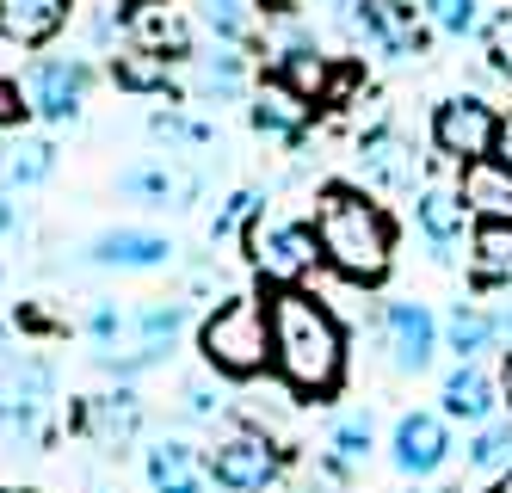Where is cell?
<instances>
[{"label": "cell", "instance_id": "6da1fadb", "mask_svg": "<svg viewBox=\"0 0 512 493\" xmlns=\"http://www.w3.org/2000/svg\"><path fill=\"white\" fill-rule=\"evenodd\" d=\"M266 315H272V370H278V383L290 395H303V401L340 395V383H346V327H340V315L303 284L272 290Z\"/></svg>", "mask_w": 512, "mask_h": 493}, {"label": "cell", "instance_id": "7a4b0ae2", "mask_svg": "<svg viewBox=\"0 0 512 493\" xmlns=\"http://www.w3.org/2000/svg\"><path fill=\"white\" fill-rule=\"evenodd\" d=\"M315 241L321 259L334 265L346 284H383L395 259V222L383 204H371L352 185H327L315 204Z\"/></svg>", "mask_w": 512, "mask_h": 493}, {"label": "cell", "instance_id": "3957f363", "mask_svg": "<svg viewBox=\"0 0 512 493\" xmlns=\"http://www.w3.org/2000/svg\"><path fill=\"white\" fill-rule=\"evenodd\" d=\"M198 352L216 376L229 383H253L260 370H272V315L260 296H229L216 302L198 327Z\"/></svg>", "mask_w": 512, "mask_h": 493}, {"label": "cell", "instance_id": "277c9868", "mask_svg": "<svg viewBox=\"0 0 512 493\" xmlns=\"http://www.w3.org/2000/svg\"><path fill=\"white\" fill-rule=\"evenodd\" d=\"M247 253H253V265H260V278L272 290L303 284L321 265L315 222H253V229H247Z\"/></svg>", "mask_w": 512, "mask_h": 493}, {"label": "cell", "instance_id": "5b68a950", "mask_svg": "<svg viewBox=\"0 0 512 493\" xmlns=\"http://www.w3.org/2000/svg\"><path fill=\"white\" fill-rule=\"evenodd\" d=\"M204 463H210V481L223 487V493H266L284 475V450L266 432L235 426L229 438H216V450H210Z\"/></svg>", "mask_w": 512, "mask_h": 493}, {"label": "cell", "instance_id": "8992f818", "mask_svg": "<svg viewBox=\"0 0 512 493\" xmlns=\"http://www.w3.org/2000/svg\"><path fill=\"white\" fill-rule=\"evenodd\" d=\"M494 142H500V111L488 99H475V93H457L432 111V148L445 161L469 167V161H488L494 155Z\"/></svg>", "mask_w": 512, "mask_h": 493}, {"label": "cell", "instance_id": "52a82bcc", "mask_svg": "<svg viewBox=\"0 0 512 493\" xmlns=\"http://www.w3.org/2000/svg\"><path fill=\"white\" fill-rule=\"evenodd\" d=\"M93 87V68L81 56H38L25 74V105L38 111L44 124H75Z\"/></svg>", "mask_w": 512, "mask_h": 493}, {"label": "cell", "instance_id": "ba28073f", "mask_svg": "<svg viewBox=\"0 0 512 493\" xmlns=\"http://www.w3.org/2000/svg\"><path fill=\"white\" fill-rule=\"evenodd\" d=\"M389 463L408 475V481H426L451 463V420L445 413H432V407H414V413H401L395 432H389Z\"/></svg>", "mask_w": 512, "mask_h": 493}, {"label": "cell", "instance_id": "9c48e42d", "mask_svg": "<svg viewBox=\"0 0 512 493\" xmlns=\"http://www.w3.org/2000/svg\"><path fill=\"white\" fill-rule=\"evenodd\" d=\"M383 346H389V364L401 376L432 370V358H438V321H432L426 302H408V296L389 302V309H383Z\"/></svg>", "mask_w": 512, "mask_h": 493}, {"label": "cell", "instance_id": "30bf717a", "mask_svg": "<svg viewBox=\"0 0 512 493\" xmlns=\"http://www.w3.org/2000/svg\"><path fill=\"white\" fill-rule=\"evenodd\" d=\"M358 31L389 56V62H408L426 50V19L408 7V0H358Z\"/></svg>", "mask_w": 512, "mask_h": 493}, {"label": "cell", "instance_id": "8fae6325", "mask_svg": "<svg viewBox=\"0 0 512 493\" xmlns=\"http://www.w3.org/2000/svg\"><path fill=\"white\" fill-rule=\"evenodd\" d=\"M75 426H81V438H93L99 450H112V457H118V450H130L136 432H142V395H136V389L93 395V401H81Z\"/></svg>", "mask_w": 512, "mask_h": 493}, {"label": "cell", "instance_id": "7c38bea8", "mask_svg": "<svg viewBox=\"0 0 512 493\" xmlns=\"http://www.w3.org/2000/svg\"><path fill=\"white\" fill-rule=\"evenodd\" d=\"M87 265H105V272H155V265L173 259V241L155 235V229H105L87 241L81 253Z\"/></svg>", "mask_w": 512, "mask_h": 493}, {"label": "cell", "instance_id": "4fadbf2b", "mask_svg": "<svg viewBox=\"0 0 512 493\" xmlns=\"http://www.w3.org/2000/svg\"><path fill=\"white\" fill-rule=\"evenodd\" d=\"M142 475H149L155 493H204L210 487L204 450L186 444V438H155L149 450H142Z\"/></svg>", "mask_w": 512, "mask_h": 493}, {"label": "cell", "instance_id": "5bb4252c", "mask_svg": "<svg viewBox=\"0 0 512 493\" xmlns=\"http://www.w3.org/2000/svg\"><path fill=\"white\" fill-rule=\"evenodd\" d=\"M358 173H364V185H377V192H414V148H408V136L389 130V124L364 130Z\"/></svg>", "mask_w": 512, "mask_h": 493}, {"label": "cell", "instance_id": "9a60e30c", "mask_svg": "<svg viewBox=\"0 0 512 493\" xmlns=\"http://www.w3.org/2000/svg\"><path fill=\"white\" fill-rule=\"evenodd\" d=\"M414 222H420V235H426L432 259H438V265H451V259H457L451 247H457L463 229H469V210H463V198H457V185H420Z\"/></svg>", "mask_w": 512, "mask_h": 493}, {"label": "cell", "instance_id": "2e32d148", "mask_svg": "<svg viewBox=\"0 0 512 493\" xmlns=\"http://www.w3.org/2000/svg\"><path fill=\"white\" fill-rule=\"evenodd\" d=\"M68 13H75V0H0V37L19 50H38L68 25Z\"/></svg>", "mask_w": 512, "mask_h": 493}, {"label": "cell", "instance_id": "e0dca14e", "mask_svg": "<svg viewBox=\"0 0 512 493\" xmlns=\"http://www.w3.org/2000/svg\"><path fill=\"white\" fill-rule=\"evenodd\" d=\"M438 401H445V420H463V426H482L500 413V383L482 370V364H457L445 376V389H438Z\"/></svg>", "mask_w": 512, "mask_h": 493}, {"label": "cell", "instance_id": "ac0fdd59", "mask_svg": "<svg viewBox=\"0 0 512 493\" xmlns=\"http://www.w3.org/2000/svg\"><path fill=\"white\" fill-rule=\"evenodd\" d=\"M118 192L149 204V210H173V204H192L198 198V179L192 173H173L167 161H136L118 173Z\"/></svg>", "mask_w": 512, "mask_h": 493}, {"label": "cell", "instance_id": "d6986e66", "mask_svg": "<svg viewBox=\"0 0 512 493\" xmlns=\"http://www.w3.org/2000/svg\"><path fill=\"white\" fill-rule=\"evenodd\" d=\"M457 198H463L469 216H482V222H512V167H500L494 155L469 161L463 179H457Z\"/></svg>", "mask_w": 512, "mask_h": 493}, {"label": "cell", "instance_id": "ffe728a7", "mask_svg": "<svg viewBox=\"0 0 512 493\" xmlns=\"http://www.w3.org/2000/svg\"><path fill=\"white\" fill-rule=\"evenodd\" d=\"M247 118H253V130H260V136L303 142V130H309V99H303V93H290L278 74H272V81L253 93V111H247Z\"/></svg>", "mask_w": 512, "mask_h": 493}, {"label": "cell", "instance_id": "44dd1931", "mask_svg": "<svg viewBox=\"0 0 512 493\" xmlns=\"http://www.w3.org/2000/svg\"><path fill=\"white\" fill-rule=\"evenodd\" d=\"M186 315H192L186 302H167V296H161V302H142V309H130V339H124V346H142V352L161 364V358L179 346V333H186ZM112 352H118V346H112Z\"/></svg>", "mask_w": 512, "mask_h": 493}, {"label": "cell", "instance_id": "7402d4cb", "mask_svg": "<svg viewBox=\"0 0 512 493\" xmlns=\"http://www.w3.org/2000/svg\"><path fill=\"white\" fill-rule=\"evenodd\" d=\"M469 278L482 290H512V222H475V235H469Z\"/></svg>", "mask_w": 512, "mask_h": 493}, {"label": "cell", "instance_id": "603a6c76", "mask_svg": "<svg viewBox=\"0 0 512 493\" xmlns=\"http://www.w3.org/2000/svg\"><path fill=\"white\" fill-rule=\"evenodd\" d=\"M130 31H136V50H155V56H192V31H186V19H173L161 0H136Z\"/></svg>", "mask_w": 512, "mask_h": 493}, {"label": "cell", "instance_id": "cb8c5ba5", "mask_svg": "<svg viewBox=\"0 0 512 493\" xmlns=\"http://www.w3.org/2000/svg\"><path fill=\"white\" fill-rule=\"evenodd\" d=\"M56 173V142L50 136H19L0 148V179L13 185V192H31V185H44Z\"/></svg>", "mask_w": 512, "mask_h": 493}, {"label": "cell", "instance_id": "d4e9b609", "mask_svg": "<svg viewBox=\"0 0 512 493\" xmlns=\"http://www.w3.org/2000/svg\"><path fill=\"white\" fill-rule=\"evenodd\" d=\"M278 81H284L290 93H303L309 105H321V99H327V81H334V68H327V56H321L315 44L290 37L284 56H278Z\"/></svg>", "mask_w": 512, "mask_h": 493}, {"label": "cell", "instance_id": "484cf974", "mask_svg": "<svg viewBox=\"0 0 512 493\" xmlns=\"http://www.w3.org/2000/svg\"><path fill=\"white\" fill-rule=\"evenodd\" d=\"M445 346L457 352V364H482V352L500 346V327L488 309H475V302H457L451 321H445Z\"/></svg>", "mask_w": 512, "mask_h": 493}, {"label": "cell", "instance_id": "4316f807", "mask_svg": "<svg viewBox=\"0 0 512 493\" xmlns=\"http://www.w3.org/2000/svg\"><path fill=\"white\" fill-rule=\"evenodd\" d=\"M371 450H377V432H371V413H340L334 420V432H327V469L334 475H352V469H364L371 463Z\"/></svg>", "mask_w": 512, "mask_h": 493}, {"label": "cell", "instance_id": "83f0119b", "mask_svg": "<svg viewBox=\"0 0 512 493\" xmlns=\"http://www.w3.org/2000/svg\"><path fill=\"white\" fill-rule=\"evenodd\" d=\"M463 463H469L475 475H506V469H512V413H494V420L469 426Z\"/></svg>", "mask_w": 512, "mask_h": 493}, {"label": "cell", "instance_id": "f1b7e54d", "mask_svg": "<svg viewBox=\"0 0 512 493\" xmlns=\"http://www.w3.org/2000/svg\"><path fill=\"white\" fill-rule=\"evenodd\" d=\"M192 68H198V93H204V99H235L241 81H247V62H241V50H229V44L198 50Z\"/></svg>", "mask_w": 512, "mask_h": 493}, {"label": "cell", "instance_id": "f546056e", "mask_svg": "<svg viewBox=\"0 0 512 493\" xmlns=\"http://www.w3.org/2000/svg\"><path fill=\"white\" fill-rule=\"evenodd\" d=\"M112 81H118L124 93H167V87H173V62L155 56V50H124V56L112 62Z\"/></svg>", "mask_w": 512, "mask_h": 493}, {"label": "cell", "instance_id": "4dcf8cb0", "mask_svg": "<svg viewBox=\"0 0 512 493\" xmlns=\"http://www.w3.org/2000/svg\"><path fill=\"white\" fill-rule=\"evenodd\" d=\"M198 19H204V31L216 37V44H247L253 37V13H247V0H198Z\"/></svg>", "mask_w": 512, "mask_h": 493}, {"label": "cell", "instance_id": "1f68e13d", "mask_svg": "<svg viewBox=\"0 0 512 493\" xmlns=\"http://www.w3.org/2000/svg\"><path fill=\"white\" fill-rule=\"evenodd\" d=\"M260 192H229L223 198V210H216L210 216V241H229V235H247L253 229V222H260Z\"/></svg>", "mask_w": 512, "mask_h": 493}, {"label": "cell", "instance_id": "d6a6232c", "mask_svg": "<svg viewBox=\"0 0 512 493\" xmlns=\"http://www.w3.org/2000/svg\"><path fill=\"white\" fill-rule=\"evenodd\" d=\"M149 130H155L167 148H210V142H216V130H210V124L186 118V111H173V105H167V111H155Z\"/></svg>", "mask_w": 512, "mask_h": 493}, {"label": "cell", "instance_id": "836d02e7", "mask_svg": "<svg viewBox=\"0 0 512 493\" xmlns=\"http://www.w3.org/2000/svg\"><path fill=\"white\" fill-rule=\"evenodd\" d=\"M426 25L445 37H469L482 31V0H426Z\"/></svg>", "mask_w": 512, "mask_h": 493}, {"label": "cell", "instance_id": "e575fe53", "mask_svg": "<svg viewBox=\"0 0 512 493\" xmlns=\"http://www.w3.org/2000/svg\"><path fill=\"white\" fill-rule=\"evenodd\" d=\"M81 327L93 339V352H112V346H124V339H130V309H118V302H93Z\"/></svg>", "mask_w": 512, "mask_h": 493}, {"label": "cell", "instance_id": "d590c367", "mask_svg": "<svg viewBox=\"0 0 512 493\" xmlns=\"http://www.w3.org/2000/svg\"><path fill=\"white\" fill-rule=\"evenodd\" d=\"M186 413H192V420H216V413H223V395H216L204 376H192V383H186Z\"/></svg>", "mask_w": 512, "mask_h": 493}, {"label": "cell", "instance_id": "8d00e7d4", "mask_svg": "<svg viewBox=\"0 0 512 493\" xmlns=\"http://www.w3.org/2000/svg\"><path fill=\"white\" fill-rule=\"evenodd\" d=\"M488 68L500 74V81H512V19H500L494 44H488Z\"/></svg>", "mask_w": 512, "mask_h": 493}, {"label": "cell", "instance_id": "74e56055", "mask_svg": "<svg viewBox=\"0 0 512 493\" xmlns=\"http://www.w3.org/2000/svg\"><path fill=\"white\" fill-rule=\"evenodd\" d=\"M19 111H25V93L13 81H0V124H19Z\"/></svg>", "mask_w": 512, "mask_h": 493}, {"label": "cell", "instance_id": "f35d334b", "mask_svg": "<svg viewBox=\"0 0 512 493\" xmlns=\"http://www.w3.org/2000/svg\"><path fill=\"white\" fill-rule=\"evenodd\" d=\"M0 235H19V204L0 192Z\"/></svg>", "mask_w": 512, "mask_h": 493}, {"label": "cell", "instance_id": "ab89813d", "mask_svg": "<svg viewBox=\"0 0 512 493\" xmlns=\"http://www.w3.org/2000/svg\"><path fill=\"white\" fill-rule=\"evenodd\" d=\"M494 161L512 167V118H500V142H494Z\"/></svg>", "mask_w": 512, "mask_h": 493}, {"label": "cell", "instance_id": "60d3db41", "mask_svg": "<svg viewBox=\"0 0 512 493\" xmlns=\"http://www.w3.org/2000/svg\"><path fill=\"white\" fill-rule=\"evenodd\" d=\"M494 327H500V346H512V302H500V309H494Z\"/></svg>", "mask_w": 512, "mask_h": 493}, {"label": "cell", "instance_id": "b9f144b4", "mask_svg": "<svg viewBox=\"0 0 512 493\" xmlns=\"http://www.w3.org/2000/svg\"><path fill=\"white\" fill-rule=\"evenodd\" d=\"M500 401L512 407V352H506V364H500Z\"/></svg>", "mask_w": 512, "mask_h": 493}, {"label": "cell", "instance_id": "7bdbcfd3", "mask_svg": "<svg viewBox=\"0 0 512 493\" xmlns=\"http://www.w3.org/2000/svg\"><path fill=\"white\" fill-rule=\"evenodd\" d=\"M7 352H13V339H7V321H0V364H7Z\"/></svg>", "mask_w": 512, "mask_h": 493}, {"label": "cell", "instance_id": "ee69618b", "mask_svg": "<svg viewBox=\"0 0 512 493\" xmlns=\"http://www.w3.org/2000/svg\"><path fill=\"white\" fill-rule=\"evenodd\" d=\"M494 493H512V469H506V475H500V481H494Z\"/></svg>", "mask_w": 512, "mask_h": 493}, {"label": "cell", "instance_id": "f6af8a7d", "mask_svg": "<svg viewBox=\"0 0 512 493\" xmlns=\"http://www.w3.org/2000/svg\"><path fill=\"white\" fill-rule=\"evenodd\" d=\"M0 493H31V487H0Z\"/></svg>", "mask_w": 512, "mask_h": 493}, {"label": "cell", "instance_id": "bcb514c9", "mask_svg": "<svg viewBox=\"0 0 512 493\" xmlns=\"http://www.w3.org/2000/svg\"><path fill=\"white\" fill-rule=\"evenodd\" d=\"M340 7H358V0H340Z\"/></svg>", "mask_w": 512, "mask_h": 493}]
</instances>
